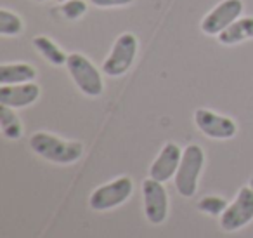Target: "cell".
I'll list each match as a JSON object with an SVG mask.
<instances>
[{
    "label": "cell",
    "mask_w": 253,
    "mask_h": 238,
    "mask_svg": "<svg viewBox=\"0 0 253 238\" xmlns=\"http://www.w3.org/2000/svg\"><path fill=\"white\" fill-rule=\"evenodd\" d=\"M139 51V40L134 33H122L118 39L115 40L111 51H109L108 58L102 63L101 70L108 77H122L126 71L130 70V66L134 64L135 56Z\"/></svg>",
    "instance_id": "5"
},
{
    "label": "cell",
    "mask_w": 253,
    "mask_h": 238,
    "mask_svg": "<svg viewBox=\"0 0 253 238\" xmlns=\"http://www.w3.org/2000/svg\"><path fill=\"white\" fill-rule=\"evenodd\" d=\"M142 205L144 216L149 224L160 226L169 217V193L165 182H160L153 178L142 181Z\"/></svg>",
    "instance_id": "7"
},
{
    "label": "cell",
    "mask_w": 253,
    "mask_h": 238,
    "mask_svg": "<svg viewBox=\"0 0 253 238\" xmlns=\"http://www.w3.org/2000/svg\"><path fill=\"white\" fill-rule=\"evenodd\" d=\"M66 68L75 85L88 98H99L104 92V80L101 71L88 58L80 53H73L68 56Z\"/></svg>",
    "instance_id": "3"
},
{
    "label": "cell",
    "mask_w": 253,
    "mask_h": 238,
    "mask_svg": "<svg viewBox=\"0 0 253 238\" xmlns=\"http://www.w3.org/2000/svg\"><path fill=\"white\" fill-rule=\"evenodd\" d=\"M57 2H61V4H63V2H66V0H57Z\"/></svg>",
    "instance_id": "21"
},
{
    "label": "cell",
    "mask_w": 253,
    "mask_h": 238,
    "mask_svg": "<svg viewBox=\"0 0 253 238\" xmlns=\"http://www.w3.org/2000/svg\"><path fill=\"white\" fill-rule=\"evenodd\" d=\"M37 70L28 63H5L0 66V85H14L33 82Z\"/></svg>",
    "instance_id": "12"
},
{
    "label": "cell",
    "mask_w": 253,
    "mask_h": 238,
    "mask_svg": "<svg viewBox=\"0 0 253 238\" xmlns=\"http://www.w3.org/2000/svg\"><path fill=\"white\" fill-rule=\"evenodd\" d=\"M37 2H45V0H37Z\"/></svg>",
    "instance_id": "22"
},
{
    "label": "cell",
    "mask_w": 253,
    "mask_h": 238,
    "mask_svg": "<svg viewBox=\"0 0 253 238\" xmlns=\"http://www.w3.org/2000/svg\"><path fill=\"white\" fill-rule=\"evenodd\" d=\"M250 188H252V189H253V178H252V179H250Z\"/></svg>",
    "instance_id": "20"
},
{
    "label": "cell",
    "mask_w": 253,
    "mask_h": 238,
    "mask_svg": "<svg viewBox=\"0 0 253 238\" xmlns=\"http://www.w3.org/2000/svg\"><path fill=\"white\" fill-rule=\"evenodd\" d=\"M23 32V19L16 12L9 9L0 11V35L2 37H16Z\"/></svg>",
    "instance_id": "16"
},
{
    "label": "cell",
    "mask_w": 253,
    "mask_h": 238,
    "mask_svg": "<svg viewBox=\"0 0 253 238\" xmlns=\"http://www.w3.org/2000/svg\"><path fill=\"white\" fill-rule=\"evenodd\" d=\"M40 85L37 82H25L14 85H0V105L9 108H26L40 98Z\"/></svg>",
    "instance_id": "11"
},
{
    "label": "cell",
    "mask_w": 253,
    "mask_h": 238,
    "mask_svg": "<svg viewBox=\"0 0 253 238\" xmlns=\"http://www.w3.org/2000/svg\"><path fill=\"white\" fill-rule=\"evenodd\" d=\"M134 0H90V4L95 7H122V5L132 4Z\"/></svg>",
    "instance_id": "19"
},
{
    "label": "cell",
    "mask_w": 253,
    "mask_h": 238,
    "mask_svg": "<svg viewBox=\"0 0 253 238\" xmlns=\"http://www.w3.org/2000/svg\"><path fill=\"white\" fill-rule=\"evenodd\" d=\"M30 148L40 158L52 164L71 165L84 157V144L80 141H68L50 132H39L30 136Z\"/></svg>",
    "instance_id": "1"
},
{
    "label": "cell",
    "mask_w": 253,
    "mask_h": 238,
    "mask_svg": "<svg viewBox=\"0 0 253 238\" xmlns=\"http://www.w3.org/2000/svg\"><path fill=\"white\" fill-rule=\"evenodd\" d=\"M134 181L128 176H120L113 181L95 188L88 196V207L95 212H106L120 207L132 196Z\"/></svg>",
    "instance_id": "4"
},
{
    "label": "cell",
    "mask_w": 253,
    "mask_h": 238,
    "mask_svg": "<svg viewBox=\"0 0 253 238\" xmlns=\"http://www.w3.org/2000/svg\"><path fill=\"white\" fill-rule=\"evenodd\" d=\"M253 39V18H239L238 21L232 23L229 28L218 35V42L222 46H236L245 40Z\"/></svg>",
    "instance_id": "13"
},
{
    "label": "cell",
    "mask_w": 253,
    "mask_h": 238,
    "mask_svg": "<svg viewBox=\"0 0 253 238\" xmlns=\"http://www.w3.org/2000/svg\"><path fill=\"white\" fill-rule=\"evenodd\" d=\"M61 12L66 19L73 21V19H78L87 12V4L84 0H66L61 4Z\"/></svg>",
    "instance_id": "18"
},
{
    "label": "cell",
    "mask_w": 253,
    "mask_h": 238,
    "mask_svg": "<svg viewBox=\"0 0 253 238\" xmlns=\"http://www.w3.org/2000/svg\"><path fill=\"white\" fill-rule=\"evenodd\" d=\"M243 14V0H222L201 21V32L205 35L218 37L225 28L238 21Z\"/></svg>",
    "instance_id": "8"
},
{
    "label": "cell",
    "mask_w": 253,
    "mask_h": 238,
    "mask_svg": "<svg viewBox=\"0 0 253 238\" xmlns=\"http://www.w3.org/2000/svg\"><path fill=\"white\" fill-rule=\"evenodd\" d=\"M205 167V151L200 144H189L184 148L182 160H180L179 171H177L173 182L175 189L184 198H193L198 191L200 176Z\"/></svg>",
    "instance_id": "2"
},
{
    "label": "cell",
    "mask_w": 253,
    "mask_h": 238,
    "mask_svg": "<svg viewBox=\"0 0 253 238\" xmlns=\"http://www.w3.org/2000/svg\"><path fill=\"white\" fill-rule=\"evenodd\" d=\"M182 151L184 150H180L179 144L172 143V141L163 144L158 157L153 160L151 167H149V178L160 182H167L175 178L180 160H182Z\"/></svg>",
    "instance_id": "10"
},
{
    "label": "cell",
    "mask_w": 253,
    "mask_h": 238,
    "mask_svg": "<svg viewBox=\"0 0 253 238\" xmlns=\"http://www.w3.org/2000/svg\"><path fill=\"white\" fill-rule=\"evenodd\" d=\"M253 221V189L250 186H243L236 198L227 205V209L218 217L220 228L225 233H234L245 228Z\"/></svg>",
    "instance_id": "6"
},
{
    "label": "cell",
    "mask_w": 253,
    "mask_h": 238,
    "mask_svg": "<svg viewBox=\"0 0 253 238\" xmlns=\"http://www.w3.org/2000/svg\"><path fill=\"white\" fill-rule=\"evenodd\" d=\"M194 123L207 137L211 139H232L238 134V125L232 119L207 108H198L194 112Z\"/></svg>",
    "instance_id": "9"
},
{
    "label": "cell",
    "mask_w": 253,
    "mask_h": 238,
    "mask_svg": "<svg viewBox=\"0 0 253 238\" xmlns=\"http://www.w3.org/2000/svg\"><path fill=\"white\" fill-rule=\"evenodd\" d=\"M33 47H35L52 66H63V64H66L68 54L64 53L56 42H52L49 37L37 35L35 39H33Z\"/></svg>",
    "instance_id": "14"
},
{
    "label": "cell",
    "mask_w": 253,
    "mask_h": 238,
    "mask_svg": "<svg viewBox=\"0 0 253 238\" xmlns=\"http://www.w3.org/2000/svg\"><path fill=\"white\" fill-rule=\"evenodd\" d=\"M0 130L5 139L11 141H18L23 136V123L16 115L14 108H9V106L0 108Z\"/></svg>",
    "instance_id": "15"
},
{
    "label": "cell",
    "mask_w": 253,
    "mask_h": 238,
    "mask_svg": "<svg viewBox=\"0 0 253 238\" xmlns=\"http://www.w3.org/2000/svg\"><path fill=\"white\" fill-rule=\"evenodd\" d=\"M229 203L225 202L222 196H217V195H208V196H203V198L198 200L196 207L200 212L207 214V216H222L225 209H227Z\"/></svg>",
    "instance_id": "17"
}]
</instances>
